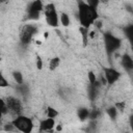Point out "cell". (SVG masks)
Here are the masks:
<instances>
[{"instance_id":"1","label":"cell","mask_w":133,"mask_h":133,"mask_svg":"<svg viewBox=\"0 0 133 133\" xmlns=\"http://www.w3.org/2000/svg\"><path fill=\"white\" fill-rule=\"evenodd\" d=\"M78 19L81 27L88 29L91 25H94L99 17L98 10L96 8L90 7L86 2L78 1Z\"/></svg>"},{"instance_id":"2","label":"cell","mask_w":133,"mask_h":133,"mask_svg":"<svg viewBox=\"0 0 133 133\" xmlns=\"http://www.w3.org/2000/svg\"><path fill=\"white\" fill-rule=\"evenodd\" d=\"M12 124L15 125L16 129L21 133H32V130L34 128L33 121L26 116V115H18L12 118Z\"/></svg>"},{"instance_id":"3","label":"cell","mask_w":133,"mask_h":133,"mask_svg":"<svg viewBox=\"0 0 133 133\" xmlns=\"http://www.w3.org/2000/svg\"><path fill=\"white\" fill-rule=\"evenodd\" d=\"M103 37H104L105 49H106L108 55L113 54L115 51H117L119 49L122 42H121V39L117 36L113 35L110 32H106V33H104V36Z\"/></svg>"},{"instance_id":"4","label":"cell","mask_w":133,"mask_h":133,"mask_svg":"<svg viewBox=\"0 0 133 133\" xmlns=\"http://www.w3.org/2000/svg\"><path fill=\"white\" fill-rule=\"evenodd\" d=\"M45 19L47 24L51 27H57L58 24L60 23L59 16L53 3H49L45 6Z\"/></svg>"},{"instance_id":"5","label":"cell","mask_w":133,"mask_h":133,"mask_svg":"<svg viewBox=\"0 0 133 133\" xmlns=\"http://www.w3.org/2000/svg\"><path fill=\"white\" fill-rule=\"evenodd\" d=\"M37 32V27L35 25L32 24H26L22 27L21 31H20V41L23 45H28L33 35Z\"/></svg>"},{"instance_id":"6","label":"cell","mask_w":133,"mask_h":133,"mask_svg":"<svg viewBox=\"0 0 133 133\" xmlns=\"http://www.w3.org/2000/svg\"><path fill=\"white\" fill-rule=\"evenodd\" d=\"M5 102L8 106L9 114H12L15 117L18 116V115H21V112L23 111V106H22L21 101L18 98L9 96L5 99Z\"/></svg>"},{"instance_id":"7","label":"cell","mask_w":133,"mask_h":133,"mask_svg":"<svg viewBox=\"0 0 133 133\" xmlns=\"http://www.w3.org/2000/svg\"><path fill=\"white\" fill-rule=\"evenodd\" d=\"M121 77V73L113 69V68H105L104 69V78L106 80V82L109 85L114 84Z\"/></svg>"},{"instance_id":"8","label":"cell","mask_w":133,"mask_h":133,"mask_svg":"<svg viewBox=\"0 0 133 133\" xmlns=\"http://www.w3.org/2000/svg\"><path fill=\"white\" fill-rule=\"evenodd\" d=\"M54 127H55V119L54 118L46 117V118L42 119L39 123V129L42 131H51Z\"/></svg>"},{"instance_id":"9","label":"cell","mask_w":133,"mask_h":133,"mask_svg":"<svg viewBox=\"0 0 133 133\" xmlns=\"http://www.w3.org/2000/svg\"><path fill=\"white\" fill-rule=\"evenodd\" d=\"M121 63L126 71H133V58L131 55L125 53L121 58Z\"/></svg>"},{"instance_id":"10","label":"cell","mask_w":133,"mask_h":133,"mask_svg":"<svg viewBox=\"0 0 133 133\" xmlns=\"http://www.w3.org/2000/svg\"><path fill=\"white\" fill-rule=\"evenodd\" d=\"M26 10H35V11L42 12L43 10H45V6H44L42 1H34V2L29 3Z\"/></svg>"},{"instance_id":"11","label":"cell","mask_w":133,"mask_h":133,"mask_svg":"<svg viewBox=\"0 0 133 133\" xmlns=\"http://www.w3.org/2000/svg\"><path fill=\"white\" fill-rule=\"evenodd\" d=\"M124 32H125V35H126L127 39L129 41V43L131 44V46L133 48V25L126 26L125 29H124Z\"/></svg>"},{"instance_id":"12","label":"cell","mask_w":133,"mask_h":133,"mask_svg":"<svg viewBox=\"0 0 133 133\" xmlns=\"http://www.w3.org/2000/svg\"><path fill=\"white\" fill-rule=\"evenodd\" d=\"M89 110L85 107H81L77 110V116L79 117L80 121H85L87 117H89Z\"/></svg>"},{"instance_id":"13","label":"cell","mask_w":133,"mask_h":133,"mask_svg":"<svg viewBox=\"0 0 133 133\" xmlns=\"http://www.w3.org/2000/svg\"><path fill=\"white\" fill-rule=\"evenodd\" d=\"M59 20H60V24L64 27H68L71 23V20H70V16L66 14V12H61L59 15Z\"/></svg>"},{"instance_id":"14","label":"cell","mask_w":133,"mask_h":133,"mask_svg":"<svg viewBox=\"0 0 133 133\" xmlns=\"http://www.w3.org/2000/svg\"><path fill=\"white\" fill-rule=\"evenodd\" d=\"M59 64H60V58L59 57H53L49 61V69L51 71H54L59 66Z\"/></svg>"},{"instance_id":"15","label":"cell","mask_w":133,"mask_h":133,"mask_svg":"<svg viewBox=\"0 0 133 133\" xmlns=\"http://www.w3.org/2000/svg\"><path fill=\"white\" fill-rule=\"evenodd\" d=\"M117 109H116V107L115 106H111V107H108L107 109H106V112H107V114H108V116L111 118V119H115L116 118V116H117Z\"/></svg>"},{"instance_id":"16","label":"cell","mask_w":133,"mask_h":133,"mask_svg":"<svg viewBox=\"0 0 133 133\" xmlns=\"http://www.w3.org/2000/svg\"><path fill=\"white\" fill-rule=\"evenodd\" d=\"M12 77H14V80L17 82V84H19V85H22L23 84V75H22L21 72L15 71L12 73Z\"/></svg>"},{"instance_id":"17","label":"cell","mask_w":133,"mask_h":133,"mask_svg":"<svg viewBox=\"0 0 133 133\" xmlns=\"http://www.w3.org/2000/svg\"><path fill=\"white\" fill-rule=\"evenodd\" d=\"M58 115V111L53 108V107H48L47 108V117H50V118H54Z\"/></svg>"},{"instance_id":"18","label":"cell","mask_w":133,"mask_h":133,"mask_svg":"<svg viewBox=\"0 0 133 133\" xmlns=\"http://www.w3.org/2000/svg\"><path fill=\"white\" fill-rule=\"evenodd\" d=\"M1 103H2V105H1V113H2V116H5L6 114H9V109H8V106H7V104H6L4 99L1 100Z\"/></svg>"},{"instance_id":"19","label":"cell","mask_w":133,"mask_h":133,"mask_svg":"<svg viewBox=\"0 0 133 133\" xmlns=\"http://www.w3.org/2000/svg\"><path fill=\"white\" fill-rule=\"evenodd\" d=\"M80 33H81V35H82V41H83V43H84V45H86V43H87V37H88V29H86V28H83V27H80Z\"/></svg>"},{"instance_id":"20","label":"cell","mask_w":133,"mask_h":133,"mask_svg":"<svg viewBox=\"0 0 133 133\" xmlns=\"http://www.w3.org/2000/svg\"><path fill=\"white\" fill-rule=\"evenodd\" d=\"M87 79H88V82L89 84H94L96 81H97V77H96V74L92 72V71H89L87 73Z\"/></svg>"},{"instance_id":"21","label":"cell","mask_w":133,"mask_h":133,"mask_svg":"<svg viewBox=\"0 0 133 133\" xmlns=\"http://www.w3.org/2000/svg\"><path fill=\"white\" fill-rule=\"evenodd\" d=\"M7 86H8V81L5 79L4 75L2 74L0 76V87L1 88H4V87H7Z\"/></svg>"},{"instance_id":"22","label":"cell","mask_w":133,"mask_h":133,"mask_svg":"<svg viewBox=\"0 0 133 133\" xmlns=\"http://www.w3.org/2000/svg\"><path fill=\"white\" fill-rule=\"evenodd\" d=\"M90 7H92V8H98V6H99V4H100V1H98V0H88L87 2H86Z\"/></svg>"},{"instance_id":"23","label":"cell","mask_w":133,"mask_h":133,"mask_svg":"<svg viewBox=\"0 0 133 133\" xmlns=\"http://www.w3.org/2000/svg\"><path fill=\"white\" fill-rule=\"evenodd\" d=\"M99 115H100V111H99V110H97V109H94V110H91V111L89 112V117H90L91 119L97 118Z\"/></svg>"},{"instance_id":"24","label":"cell","mask_w":133,"mask_h":133,"mask_svg":"<svg viewBox=\"0 0 133 133\" xmlns=\"http://www.w3.org/2000/svg\"><path fill=\"white\" fill-rule=\"evenodd\" d=\"M115 107L117 110H124L125 108V102H116L115 103Z\"/></svg>"},{"instance_id":"25","label":"cell","mask_w":133,"mask_h":133,"mask_svg":"<svg viewBox=\"0 0 133 133\" xmlns=\"http://www.w3.org/2000/svg\"><path fill=\"white\" fill-rule=\"evenodd\" d=\"M36 68L38 70H42V68H43V60L41 57H37V59H36Z\"/></svg>"},{"instance_id":"26","label":"cell","mask_w":133,"mask_h":133,"mask_svg":"<svg viewBox=\"0 0 133 133\" xmlns=\"http://www.w3.org/2000/svg\"><path fill=\"white\" fill-rule=\"evenodd\" d=\"M129 125H130V128H131V130L133 132V114H131L129 116Z\"/></svg>"},{"instance_id":"27","label":"cell","mask_w":133,"mask_h":133,"mask_svg":"<svg viewBox=\"0 0 133 133\" xmlns=\"http://www.w3.org/2000/svg\"><path fill=\"white\" fill-rule=\"evenodd\" d=\"M6 133H14V132H6Z\"/></svg>"},{"instance_id":"28","label":"cell","mask_w":133,"mask_h":133,"mask_svg":"<svg viewBox=\"0 0 133 133\" xmlns=\"http://www.w3.org/2000/svg\"><path fill=\"white\" fill-rule=\"evenodd\" d=\"M124 133H129V132H124Z\"/></svg>"}]
</instances>
